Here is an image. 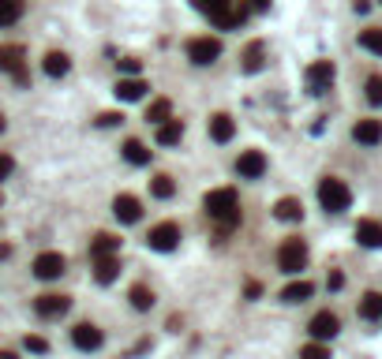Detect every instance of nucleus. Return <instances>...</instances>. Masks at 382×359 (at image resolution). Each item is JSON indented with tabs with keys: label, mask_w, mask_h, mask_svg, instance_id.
I'll list each match as a JSON object with an SVG mask.
<instances>
[{
	"label": "nucleus",
	"mask_w": 382,
	"mask_h": 359,
	"mask_svg": "<svg viewBox=\"0 0 382 359\" xmlns=\"http://www.w3.org/2000/svg\"><path fill=\"white\" fill-rule=\"evenodd\" d=\"M203 210L210 214V221H218L221 236H229L236 224H240V198H236L232 188H214V191H206Z\"/></svg>",
	"instance_id": "nucleus-1"
},
{
	"label": "nucleus",
	"mask_w": 382,
	"mask_h": 359,
	"mask_svg": "<svg viewBox=\"0 0 382 359\" xmlns=\"http://www.w3.org/2000/svg\"><path fill=\"white\" fill-rule=\"evenodd\" d=\"M319 203H322L326 214H345V210L352 206L349 183L337 180V176H322V180H319Z\"/></svg>",
	"instance_id": "nucleus-2"
},
{
	"label": "nucleus",
	"mask_w": 382,
	"mask_h": 359,
	"mask_svg": "<svg viewBox=\"0 0 382 359\" xmlns=\"http://www.w3.org/2000/svg\"><path fill=\"white\" fill-rule=\"evenodd\" d=\"M308 266V244L300 236H288L278 247V270L281 273H300Z\"/></svg>",
	"instance_id": "nucleus-3"
},
{
	"label": "nucleus",
	"mask_w": 382,
	"mask_h": 359,
	"mask_svg": "<svg viewBox=\"0 0 382 359\" xmlns=\"http://www.w3.org/2000/svg\"><path fill=\"white\" fill-rule=\"evenodd\" d=\"M334 60H315L311 68L304 72V83H308V94H326L334 83Z\"/></svg>",
	"instance_id": "nucleus-4"
},
{
	"label": "nucleus",
	"mask_w": 382,
	"mask_h": 359,
	"mask_svg": "<svg viewBox=\"0 0 382 359\" xmlns=\"http://www.w3.org/2000/svg\"><path fill=\"white\" fill-rule=\"evenodd\" d=\"M221 57V42H218V38H191V42H188V60L191 64H199V68H206V64H214Z\"/></svg>",
	"instance_id": "nucleus-5"
},
{
	"label": "nucleus",
	"mask_w": 382,
	"mask_h": 359,
	"mask_svg": "<svg viewBox=\"0 0 382 359\" xmlns=\"http://www.w3.org/2000/svg\"><path fill=\"white\" fill-rule=\"evenodd\" d=\"M308 334H311L315 341H319V344L334 341V337L341 334V318H337L334 311H319V314H315L311 322H308Z\"/></svg>",
	"instance_id": "nucleus-6"
},
{
	"label": "nucleus",
	"mask_w": 382,
	"mask_h": 359,
	"mask_svg": "<svg viewBox=\"0 0 382 359\" xmlns=\"http://www.w3.org/2000/svg\"><path fill=\"white\" fill-rule=\"evenodd\" d=\"M176 244H180V224H176V221L154 224L150 236H147V247H150V251H173Z\"/></svg>",
	"instance_id": "nucleus-7"
},
{
	"label": "nucleus",
	"mask_w": 382,
	"mask_h": 359,
	"mask_svg": "<svg viewBox=\"0 0 382 359\" xmlns=\"http://www.w3.org/2000/svg\"><path fill=\"white\" fill-rule=\"evenodd\" d=\"M64 270H68V258H64L60 251H42V255L34 258V277H42V281H57Z\"/></svg>",
	"instance_id": "nucleus-8"
},
{
	"label": "nucleus",
	"mask_w": 382,
	"mask_h": 359,
	"mask_svg": "<svg viewBox=\"0 0 382 359\" xmlns=\"http://www.w3.org/2000/svg\"><path fill=\"white\" fill-rule=\"evenodd\" d=\"M262 172H266V154L262 150H244L236 157V176L240 180H259Z\"/></svg>",
	"instance_id": "nucleus-9"
},
{
	"label": "nucleus",
	"mask_w": 382,
	"mask_h": 359,
	"mask_svg": "<svg viewBox=\"0 0 382 359\" xmlns=\"http://www.w3.org/2000/svg\"><path fill=\"white\" fill-rule=\"evenodd\" d=\"M101 341H105V334H101L94 322H79V326L72 329V344H75L79 352H98Z\"/></svg>",
	"instance_id": "nucleus-10"
},
{
	"label": "nucleus",
	"mask_w": 382,
	"mask_h": 359,
	"mask_svg": "<svg viewBox=\"0 0 382 359\" xmlns=\"http://www.w3.org/2000/svg\"><path fill=\"white\" fill-rule=\"evenodd\" d=\"M68 307H72V300L60 296V292H45V296L34 300V311L42 318H60V314H68Z\"/></svg>",
	"instance_id": "nucleus-11"
},
{
	"label": "nucleus",
	"mask_w": 382,
	"mask_h": 359,
	"mask_svg": "<svg viewBox=\"0 0 382 359\" xmlns=\"http://www.w3.org/2000/svg\"><path fill=\"white\" fill-rule=\"evenodd\" d=\"M113 214H116V221L135 224V221L142 217V203H139L135 195H116V198H113Z\"/></svg>",
	"instance_id": "nucleus-12"
},
{
	"label": "nucleus",
	"mask_w": 382,
	"mask_h": 359,
	"mask_svg": "<svg viewBox=\"0 0 382 359\" xmlns=\"http://www.w3.org/2000/svg\"><path fill=\"white\" fill-rule=\"evenodd\" d=\"M356 244L367 247V251H378V247H382V221L364 217V221L356 224Z\"/></svg>",
	"instance_id": "nucleus-13"
},
{
	"label": "nucleus",
	"mask_w": 382,
	"mask_h": 359,
	"mask_svg": "<svg viewBox=\"0 0 382 359\" xmlns=\"http://www.w3.org/2000/svg\"><path fill=\"white\" fill-rule=\"evenodd\" d=\"M352 139L360 146H378L382 142V120H356V124H352Z\"/></svg>",
	"instance_id": "nucleus-14"
},
{
	"label": "nucleus",
	"mask_w": 382,
	"mask_h": 359,
	"mask_svg": "<svg viewBox=\"0 0 382 359\" xmlns=\"http://www.w3.org/2000/svg\"><path fill=\"white\" fill-rule=\"evenodd\" d=\"M26 68V49L23 45H0V72L16 75Z\"/></svg>",
	"instance_id": "nucleus-15"
},
{
	"label": "nucleus",
	"mask_w": 382,
	"mask_h": 359,
	"mask_svg": "<svg viewBox=\"0 0 382 359\" xmlns=\"http://www.w3.org/2000/svg\"><path fill=\"white\" fill-rule=\"evenodd\" d=\"M232 135H236V120L229 113H214V116H210V139H214V142H232Z\"/></svg>",
	"instance_id": "nucleus-16"
},
{
	"label": "nucleus",
	"mask_w": 382,
	"mask_h": 359,
	"mask_svg": "<svg viewBox=\"0 0 382 359\" xmlns=\"http://www.w3.org/2000/svg\"><path fill=\"white\" fill-rule=\"evenodd\" d=\"M109 255H120V239L113 232H98L90 239V258H109Z\"/></svg>",
	"instance_id": "nucleus-17"
},
{
	"label": "nucleus",
	"mask_w": 382,
	"mask_h": 359,
	"mask_svg": "<svg viewBox=\"0 0 382 359\" xmlns=\"http://www.w3.org/2000/svg\"><path fill=\"white\" fill-rule=\"evenodd\" d=\"M116 277H120V255L94 258V281H98V285H113Z\"/></svg>",
	"instance_id": "nucleus-18"
},
{
	"label": "nucleus",
	"mask_w": 382,
	"mask_h": 359,
	"mask_svg": "<svg viewBox=\"0 0 382 359\" xmlns=\"http://www.w3.org/2000/svg\"><path fill=\"white\" fill-rule=\"evenodd\" d=\"M147 83H142V79H120V83H116V101H139V98H147Z\"/></svg>",
	"instance_id": "nucleus-19"
},
{
	"label": "nucleus",
	"mask_w": 382,
	"mask_h": 359,
	"mask_svg": "<svg viewBox=\"0 0 382 359\" xmlns=\"http://www.w3.org/2000/svg\"><path fill=\"white\" fill-rule=\"evenodd\" d=\"M42 68H45L49 79H64V75L72 72V60H68V52H57V49H52V52H45V64H42Z\"/></svg>",
	"instance_id": "nucleus-20"
},
{
	"label": "nucleus",
	"mask_w": 382,
	"mask_h": 359,
	"mask_svg": "<svg viewBox=\"0 0 382 359\" xmlns=\"http://www.w3.org/2000/svg\"><path fill=\"white\" fill-rule=\"evenodd\" d=\"M240 60H244V72H247V75L262 72V64H266V45H262V42H252V45L244 49Z\"/></svg>",
	"instance_id": "nucleus-21"
},
{
	"label": "nucleus",
	"mask_w": 382,
	"mask_h": 359,
	"mask_svg": "<svg viewBox=\"0 0 382 359\" xmlns=\"http://www.w3.org/2000/svg\"><path fill=\"white\" fill-rule=\"evenodd\" d=\"M274 217L278 221H300L304 217V203H300V198H278V206H274Z\"/></svg>",
	"instance_id": "nucleus-22"
},
{
	"label": "nucleus",
	"mask_w": 382,
	"mask_h": 359,
	"mask_svg": "<svg viewBox=\"0 0 382 359\" xmlns=\"http://www.w3.org/2000/svg\"><path fill=\"white\" fill-rule=\"evenodd\" d=\"M120 154H124L128 165H150V154H154V150H147V146H142L139 139H128Z\"/></svg>",
	"instance_id": "nucleus-23"
},
{
	"label": "nucleus",
	"mask_w": 382,
	"mask_h": 359,
	"mask_svg": "<svg viewBox=\"0 0 382 359\" xmlns=\"http://www.w3.org/2000/svg\"><path fill=\"white\" fill-rule=\"evenodd\" d=\"M165 120H173V101H169V98H157V101H150V109H147V124L162 127Z\"/></svg>",
	"instance_id": "nucleus-24"
},
{
	"label": "nucleus",
	"mask_w": 382,
	"mask_h": 359,
	"mask_svg": "<svg viewBox=\"0 0 382 359\" xmlns=\"http://www.w3.org/2000/svg\"><path fill=\"white\" fill-rule=\"evenodd\" d=\"M180 139H184L180 120H165V124L157 127V146H180Z\"/></svg>",
	"instance_id": "nucleus-25"
},
{
	"label": "nucleus",
	"mask_w": 382,
	"mask_h": 359,
	"mask_svg": "<svg viewBox=\"0 0 382 359\" xmlns=\"http://www.w3.org/2000/svg\"><path fill=\"white\" fill-rule=\"evenodd\" d=\"M360 318H367V322H378V318H382V292H364Z\"/></svg>",
	"instance_id": "nucleus-26"
},
{
	"label": "nucleus",
	"mask_w": 382,
	"mask_h": 359,
	"mask_svg": "<svg viewBox=\"0 0 382 359\" xmlns=\"http://www.w3.org/2000/svg\"><path fill=\"white\" fill-rule=\"evenodd\" d=\"M315 296V285L311 281H293L288 288H281V300L285 303H304V300H311Z\"/></svg>",
	"instance_id": "nucleus-27"
},
{
	"label": "nucleus",
	"mask_w": 382,
	"mask_h": 359,
	"mask_svg": "<svg viewBox=\"0 0 382 359\" xmlns=\"http://www.w3.org/2000/svg\"><path fill=\"white\" fill-rule=\"evenodd\" d=\"M23 11H26V0H0V26L19 23Z\"/></svg>",
	"instance_id": "nucleus-28"
},
{
	"label": "nucleus",
	"mask_w": 382,
	"mask_h": 359,
	"mask_svg": "<svg viewBox=\"0 0 382 359\" xmlns=\"http://www.w3.org/2000/svg\"><path fill=\"white\" fill-rule=\"evenodd\" d=\"M128 300H131V307H135V311H150L154 307V292L147 285H131Z\"/></svg>",
	"instance_id": "nucleus-29"
},
{
	"label": "nucleus",
	"mask_w": 382,
	"mask_h": 359,
	"mask_svg": "<svg viewBox=\"0 0 382 359\" xmlns=\"http://www.w3.org/2000/svg\"><path fill=\"white\" fill-rule=\"evenodd\" d=\"M360 49L382 57V26H367V30H360Z\"/></svg>",
	"instance_id": "nucleus-30"
},
{
	"label": "nucleus",
	"mask_w": 382,
	"mask_h": 359,
	"mask_svg": "<svg viewBox=\"0 0 382 359\" xmlns=\"http://www.w3.org/2000/svg\"><path fill=\"white\" fill-rule=\"evenodd\" d=\"M150 195H154V198H173V195H176V183H173V176L157 172V176L150 180Z\"/></svg>",
	"instance_id": "nucleus-31"
},
{
	"label": "nucleus",
	"mask_w": 382,
	"mask_h": 359,
	"mask_svg": "<svg viewBox=\"0 0 382 359\" xmlns=\"http://www.w3.org/2000/svg\"><path fill=\"white\" fill-rule=\"evenodd\" d=\"M191 4L199 8L203 16L214 19V16H221V11H229V8H232V0H191Z\"/></svg>",
	"instance_id": "nucleus-32"
},
{
	"label": "nucleus",
	"mask_w": 382,
	"mask_h": 359,
	"mask_svg": "<svg viewBox=\"0 0 382 359\" xmlns=\"http://www.w3.org/2000/svg\"><path fill=\"white\" fill-rule=\"evenodd\" d=\"M364 98L371 101V105H382V75H367V83H364Z\"/></svg>",
	"instance_id": "nucleus-33"
},
{
	"label": "nucleus",
	"mask_w": 382,
	"mask_h": 359,
	"mask_svg": "<svg viewBox=\"0 0 382 359\" xmlns=\"http://www.w3.org/2000/svg\"><path fill=\"white\" fill-rule=\"evenodd\" d=\"M300 359H330V348H326V344H319V341H311V344H304V348H300Z\"/></svg>",
	"instance_id": "nucleus-34"
},
{
	"label": "nucleus",
	"mask_w": 382,
	"mask_h": 359,
	"mask_svg": "<svg viewBox=\"0 0 382 359\" xmlns=\"http://www.w3.org/2000/svg\"><path fill=\"white\" fill-rule=\"evenodd\" d=\"M23 348H26V352H34V355H45V352H49V341H45V337H30V334H26V337H23Z\"/></svg>",
	"instance_id": "nucleus-35"
},
{
	"label": "nucleus",
	"mask_w": 382,
	"mask_h": 359,
	"mask_svg": "<svg viewBox=\"0 0 382 359\" xmlns=\"http://www.w3.org/2000/svg\"><path fill=\"white\" fill-rule=\"evenodd\" d=\"M120 72H128V79H139V72H142V60H135V57H124V60H120Z\"/></svg>",
	"instance_id": "nucleus-36"
},
{
	"label": "nucleus",
	"mask_w": 382,
	"mask_h": 359,
	"mask_svg": "<svg viewBox=\"0 0 382 359\" xmlns=\"http://www.w3.org/2000/svg\"><path fill=\"white\" fill-rule=\"evenodd\" d=\"M116 124H124V113H101L98 116V127H116Z\"/></svg>",
	"instance_id": "nucleus-37"
},
{
	"label": "nucleus",
	"mask_w": 382,
	"mask_h": 359,
	"mask_svg": "<svg viewBox=\"0 0 382 359\" xmlns=\"http://www.w3.org/2000/svg\"><path fill=\"white\" fill-rule=\"evenodd\" d=\"M326 288H330V292H341V288H345V273L334 270L330 277H326Z\"/></svg>",
	"instance_id": "nucleus-38"
},
{
	"label": "nucleus",
	"mask_w": 382,
	"mask_h": 359,
	"mask_svg": "<svg viewBox=\"0 0 382 359\" xmlns=\"http://www.w3.org/2000/svg\"><path fill=\"white\" fill-rule=\"evenodd\" d=\"M11 169H16V161H11L8 154H0V180H8V176H11Z\"/></svg>",
	"instance_id": "nucleus-39"
},
{
	"label": "nucleus",
	"mask_w": 382,
	"mask_h": 359,
	"mask_svg": "<svg viewBox=\"0 0 382 359\" xmlns=\"http://www.w3.org/2000/svg\"><path fill=\"white\" fill-rule=\"evenodd\" d=\"M262 296V285L259 281H247V300H259Z\"/></svg>",
	"instance_id": "nucleus-40"
},
{
	"label": "nucleus",
	"mask_w": 382,
	"mask_h": 359,
	"mask_svg": "<svg viewBox=\"0 0 382 359\" xmlns=\"http://www.w3.org/2000/svg\"><path fill=\"white\" fill-rule=\"evenodd\" d=\"M11 79H16L19 86H30V72H26V68H23V72H16V75H11Z\"/></svg>",
	"instance_id": "nucleus-41"
},
{
	"label": "nucleus",
	"mask_w": 382,
	"mask_h": 359,
	"mask_svg": "<svg viewBox=\"0 0 382 359\" xmlns=\"http://www.w3.org/2000/svg\"><path fill=\"white\" fill-rule=\"evenodd\" d=\"M352 8H356L360 16H367V11H371V0H356V4H352Z\"/></svg>",
	"instance_id": "nucleus-42"
},
{
	"label": "nucleus",
	"mask_w": 382,
	"mask_h": 359,
	"mask_svg": "<svg viewBox=\"0 0 382 359\" xmlns=\"http://www.w3.org/2000/svg\"><path fill=\"white\" fill-rule=\"evenodd\" d=\"M252 8H255V11H266V8H270V0H252Z\"/></svg>",
	"instance_id": "nucleus-43"
},
{
	"label": "nucleus",
	"mask_w": 382,
	"mask_h": 359,
	"mask_svg": "<svg viewBox=\"0 0 382 359\" xmlns=\"http://www.w3.org/2000/svg\"><path fill=\"white\" fill-rule=\"evenodd\" d=\"M8 255H11V247H8V244H0V258H8Z\"/></svg>",
	"instance_id": "nucleus-44"
},
{
	"label": "nucleus",
	"mask_w": 382,
	"mask_h": 359,
	"mask_svg": "<svg viewBox=\"0 0 382 359\" xmlns=\"http://www.w3.org/2000/svg\"><path fill=\"white\" fill-rule=\"evenodd\" d=\"M0 359H19L16 352H0Z\"/></svg>",
	"instance_id": "nucleus-45"
},
{
	"label": "nucleus",
	"mask_w": 382,
	"mask_h": 359,
	"mask_svg": "<svg viewBox=\"0 0 382 359\" xmlns=\"http://www.w3.org/2000/svg\"><path fill=\"white\" fill-rule=\"evenodd\" d=\"M8 127V120H4V113H0V131H4Z\"/></svg>",
	"instance_id": "nucleus-46"
},
{
	"label": "nucleus",
	"mask_w": 382,
	"mask_h": 359,
	"mask_svg": "<svg viewBox=\"0 0 382 359\" xmlns=\"http://www.w3.org/2000/svg\"><path fill=\"white\" fill-rule=\"evenodd\" d=\"M0 203H4V198H0Z\"/></svg>",
	"instance_id": "nucleus-47"
},
{
	"label": "nucleus",
	"mask_w": 382,
	"mask_h": 359,
	"mask_svg": "<svg viewBox=\"0 0 382 359\" xmlns=\"http://www.w3.org/2000/svg\"><path fill=\"white\" fill-rule=\"evenodd\" d=\"M378 4H382V0H378Z\"/></svg>",
	"instance_id": "nucleus-48"
}]
</instances>
